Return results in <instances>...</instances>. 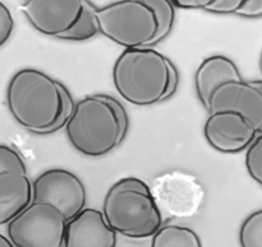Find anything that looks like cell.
Segmentation results:
<instances>
[{"label":"cell","instance_id":"3957f363","mask_svg":"<svg viewBox=\"0 0 262 247\" xmlns=\"http://www.w3.org/2000/svg\"><path fill=\"white\" fill-rule=\"evenodd\" d=\"M6 103L12 118L26 130L49 135L63 111L59 82L37 69H23L11 77Z\"/></svg>","mask_w":262,"mask_h":247},{"label":"cell","instance_id":"9c48e42d","mask_svg":"<svg viewBox=\"0 0 262 247\" xmlns=\"http://www.w3.org/2000/svg\"><path fill=\"white\" fill-rule=\"evenodd\" d=\"M207 111H233L262 131V81H230L212 92Z\"/></svg>","mask_w":262,"mask_h":247},{"label":"cell","instance_id":"5b68a950","mask_svg":"<svg viewBox=\"0 0 262 247\" xmlns=\"http://www.w3.org/2000/svg\"><path fill=\"white\" fill-rule=\"evenodd\" d=\"M99 32L126 49L148 48L157 33V18L145 0H118L96 8Z\"/></svg>","mask_w":262,"mask_h":247},{"label":"cell","instance_id":"44dd1931","mask_svg":"<svg viewBox=\"0 0 262 247\" xmlns=\"http://www.w3.org/2000/svg\"><path fill=\"white\" fill-rule=\"evenodd\" d=\"M14 18L4 3L0 2V46H4L14 30Z\"/></svg>","mask_w":262,"mask_h":247},{"label":"cell","instance_id":"e0dca14e","mask_svg":"<svg viewBox=\"0 0 262 247\" xmlns=\"http://www.w3.org/2000/svg\"><path fill=\"white\" fill-rule=\"evenodd\" d=\"M145 3L154 10L158 24L157 33L149 44L151 47L157 44L170 33L174 26V21H176V9L171 0H145Z\"/></svg>","mask_w":262,"mask_h":247},{"label":"cell","instance_id":"4fadbf2b","mask_svg":"<svg viewBox=\"0 0 262 247\" xmlns=\"http://www.w3.org/2000/svg\"><path fill=\"white\" fill-rule=\"evenodd\" d=\"M33 202V183L27 173L0 171V224H9Z\"/></svg>","mask_w":262,"mask_h":247},{"label":"cell","instance_id":"d6986e66","mask_svg":"<svg viewBox=\"0 0 262 247\" xmlns=\"http://www.w3.org/2000/svg\"><path fill=\"white\" fill-rule=\"evenodd\" d=\"M245 155V165L248 173L258 185H262V135L255 137L249 145Z\"/></svg>","mask_w":262,"mask_h":247},{"label":"cell","instance_id":"30bf717a","mask_svg":"<svg viewBox=\"0 0 262 247\" xmlns=\"http://www.w3.org/2000/svg\"><path fill=\"white\" fill-rule=\"evenodd\" d=\"M21 11L38 32L58 38L79 20L82 0H27Z\"/></svg>","mask_w":262,"mask_h":247},{"label":"cell","instance_id":"7c38bea8","mask_svg":"<svg viewBox=\"0 0 262 247\" xmlns=\"http://www.w3.org/2000/svg\"><path fill=\"white\" fill-rule=\"evenodd\" d=\"M117 241V231L98 209L83 208L67 223L65 247H115Z\"/></svg>","mask_w":262,"mask_h":247},{"label":"cell","instance_id":"ac0fdd59","mask_svg":"<svg viewBox=\"0 0 262 247\" xmlns=\"http://www.w3.org/2000/svg\"><path fill=\"white\" fill-rule=\"evenodd\" d=\"M239 241L243 247L262 246V211H256L243 221L239 231Z\"/></svg>","mask_w":262,"mask_h":247},{"label":"cell","instance_id":"7a4b0ae2","mask_svg":"<svg viewBox=\"0 0 262 247\" xmlns=\"http://www.w3.org/2000/svg\"><path fill=\"white\" fill-rule=\"evenodd\" d=\"M129 119L125 108L108 95H91L75 104L65 132L71 146L87 157H102L123 142Z\"/></svg>","mask_w":262,"mask_h":247},{"label":"cell","instance_id":"ffe728a7","mask_svg":"<svg viewBox=\"0 0 262 247\" xmlns=\"http://www.w3.org/2000/svg\"><path fill=\"white\" fill-rule=\"evenodd\" d=\"M0 171H21L27 173L24 159L11 147L3 143L0 145Z\"/></svg>","mask_w":262,"mask_h":247},{"label":"cell","instance_id":"9a60e30c","mask_svg":"<svg viewBox=\"0 0 262 247\" xmlns=\"http://www.w3.org/2000/svg\"><path fill=\"white\" fill-rule=\"evenodd\" d=\"M152 247H201L198 234L188 227L165 225L152 236Z\"/></svg>","mask_w":262,"mask_h":247},{"label":"cell","instance_id":"2e32d148","mask_svg":"<svg viewBox=\"0 0 262 247\" xmlns=\"http://www.w3.org/2000/svg\"><path fill=\"white\" fill-rule=\"evenodd\" d=\"M99 32L97 16H96V6L93 3L82 0V11L79 20L71 30L59 36V39L65 40H86L95 37Z\"/></svg>","mask_w":262,"mask_h":247},{"label":"cell","instance_id":"8992f818","mask_svg":"<svg viewBox=\"0 0 262 247\" xmlns=\"http://www.w3.org/2000/svg\"><path fill=\"white\" fill-rule=\"evenodd\" d=\"M67 218L49 202L33 201L8 224V235L16 247H65Z\"/></svg>","mask_w":262,"mask_h":247},{"label":"cell","instance_id":"277c9868","mask_svg":"<svg viewBox=\"0 0 262 247\" xmlns=\"http://www.w3.org/2000/svg\"><path fill=\"white\" fill-rule=\"evenodd\" d=\"M105 220L130 239H147L162 227V211L151 189L139 177L127 176L112 185L103 201Z\"/></svg>","mask_w":262,"mask_h":247},{"label":"cell","instance_id":"5bb4252c","mask_svg":"<svg viewBox=\"0 0 262 247\" xmlns=\"http://www.w3.org/2000/svg\"><path fill=\"white\" fill-rule=\"evenodd\" d=\"M230 81H243L235 62L224 55H212L200 64L195 75L196 93L206 109L210 97L217 87Z\"/></svg>","mask_w":262,"mask_h":247},{"label":"cell","instance_id":"603a6c76","mask_svg":"<svg viewBox=\"0 0 262 247\" xmlns=\"http://www.w3.org/2000/svg\"><path fill=\"white\" fill-rule=\"evenodd\" d=\"M235 14L244 17H261L262 2L261 0H243V4L235 11Z\"/></svg>","mask_w":262,"mask_h":247},{"label":"cell","instance_id":"8fae6325","mask_svg":"<svg viewBox=\"0 0 262 247\" xmlns=\"http://www.w3.org/2000/svg\"><path fill=\"white\" fill-rule=\"evenodd\" d=\"M204 133L211 147L221 153H240L249 147L258 131L243 115L233 111L210 114Z\"/></svg>","mask_w":262,"mask_h":247},{"label":"cell","instance_id":"7402d4cb","mask_svg":"<svg viewBox=\"0 0 262 247\" xmlns=\"http://www.w3.org/2000/svg\"><path fill=\"white\" fill-rule=\"evenodd\" d=\"M243 4V0H211L205 10L214 14H235Z\"/></svg>","mask_w":262,"mask_h":247},{"label":"cell","instance_id":"ba28073f","mask_svg":"<svg viewBox=\"0 0 262 247\" xmlns=\"http://www.w3.org/2000/svg\"><path fill=\"white\" fill-rule=\"evenodd\" d=\"M33 201L53 203L69 221L86 206L87 193L82 180L67 169L43 171L33 181Z\"/></svg>","mask_w":262,"mask_h":247},{"label":"cell","instance_id":"52a82bcc","mask_svg":"<svg viewBox=\"0 0 262 247\" xmlns=\"http://www.w3.org/2000/svg\"><path fill=\"white\" fill-rule=\"evenodd\" d=\"M151 192L161 211L177 218L195 215L205 198L201 181L184 171H169L156 177Z\"/></svg>","mask_w":262,"mask_h":247},{"label":"cell","instance_id":"6da1fadb","mask_svg":"<svg viewBox=\"0 0 262 247\" xmlns=\"http://www.w3.org/2000/svg\"><path fill=\"white\" fill-rule=\"evenodd\" d=\"M118 93L139 107L154 105L176 93L179 74L167 56L152 48L121 52L112 71Z\"/></svg>","mask_w":262,"mask_h":247},{"label":"cell","instance_id":"d4e9b609","mask_svg":"<svg viewBox=\"0 0 262 247\" xmlns=\"http://www.w3.org/2000/svg\"><path fill=\"white\" fill-rule=\"evenodd\" d=\"M0 246H2V247H4V246L11 247V246H14V242H12L11 240L6 239L4 235H0Z\"/></svg>","mask_w":262,"mask_h":247},{"label":"cell","instance_id":"cb8c5ba5","mask_svg":"<svg viewBox=\"0 0 262 247\" xmlns=\"http://www.w3.org/2000/svg\"><path fill=\"white\" fill-rule=\"evenodd\" d=\"M211 0H171L174 6H179V8H201L205 9L206 6L210 4Z\"/></svg>","mask_w":262,"mask_h":247}]
</instances>
